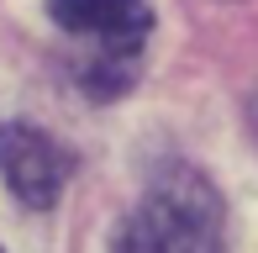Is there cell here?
<instances>
[{"instance_id": "cell-1", "label": "cell", "mask_w": 258, "mask_h": 253, "mask_svg": "<svg viewBox=\"0 0 258 253\" xmlns=\"http://www.w3.org/2000/svg\"><path fill=\"white\" fill-rule=\"evenodd\" d=\"M111 253H227L221 195L190 164H169L121 216Z\"/></svg>"}, {"instance_id": "cell-2", "label": "cell", "mask_w": 258, "mask_h": 253, "mask_svg": "<svg viewBox=\"0 0 258 253\" xmlns=\"http://www.w3.org/2000/svg\"><path fill=\"white\" fill-rule=\"evenodd\" d=\"M0 174L21 206L48 211L74 179V153L32 121H0Z\"/></svg>"}, {"instance_id": "cell-3", "label": "cell", "mask_w": 258, "mask_h": 253, "mask_svg": "<svg viewBox=\"0 0 258 253\" xmlns=\"http://www.w3.org/2000/svg\"><path fill=\"white\" fill-rule=\"evenodd\" d=\"M48 16H53V27L90 42L105 58H137L148 32H153L148 0H48Z\"/></svg>"}]
</instances>
